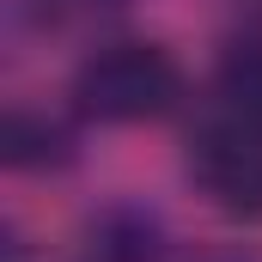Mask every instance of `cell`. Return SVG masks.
Here are the masks:
<instances>
[{
  "instance_id": "5",
  "label": "cell",
  "mask_w": 262,
  "mask_h": 262,
  "mask_svg": "<svg viewBox=\"0 0 262 262\" xmlns=\"http://www.w3.org/2000/svg\"><path fill=\"white\" fill-rule=\"evenodd\" d=\"M189 262H262V256L244 250V244H207V250H195Z\"/></svg>"
},
{
  "instance_id": "4",
  "label": "cell",
  "mask_w": 262,
  "mask_h": 262,
  "mask_svg": "<svg viewBox=\"0 0 262 262\" xmlns=\"http://www.w3.org/2000/svg\"><path fill=\"white\" fill-rule=\"evenodd\" d=\"M116 0H18V12L31 18V25H79V18H98V12H110Z\"/></svg>"
},
{
  "instance_id": "3",
  "label": "cell",
  "mask_w": 262,
  "mask_h": 262,
  "mask_svg": "<svg viewBox=\"0 0 262 262\" xmlns=\"http://www.w3.org/2000/svg\"><path fill=\"white\" fill-rule=\"evenodd\" d=\"M73 159H79V134L67 116L31 110V104H18L6 116V165L12 171H67Z\"/></svg>"
},
{
  "instance_id": "2",
  "label": "cell",
  "mask_w": 262,
  "mask_h": 262,
  "mask_svg": "<svg viewBox=\"0 0 262 262\" xmlns=\"http://www.w3.org/2000/svg\"><path fill=\"white\" fill-rule=\"evenodd\" d=\"M165 256H171L165 220L140 201H110L85 226V262H165Z\"/></svg>"
},
{
  "instance_id": "1",
  "label": "cell",
  "mask_w": 262,
  "mask_h": 262,
  "mask_svg": "<svg viewBox=\"0 0 262 262\" xmlns=\"http://www.w3.org/2000/svg\"><path fill=\"white\" fill-rule=\"evenodd\" d=\"M73 116L104 122V128H134V122H159L183 104V67L165 43L146 37H116L85 49L73 67Z\"/></svg>"
},
{
  "instance_id": "6",
  "label": "cell",
  "mask_w": 262,
  "mask_h": 262,
  "mask_svg": "<svg viewBox=\"0 0 262 262\" xmlns=\"http://www.w3.org/2000/svg\"><path fill=\"white\" fill-rule=\"evenodd\" d=\"M238 12H244L250 25H262V0H238Z\"/></svg>"
}]
</instances>
